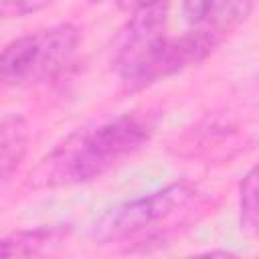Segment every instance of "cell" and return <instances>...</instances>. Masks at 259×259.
I'll use <instances>...</instances> for the list:
<instances>
[{"label":"cell","instance_id":"6da1fadb","mask_svg":"<svg viewBox=\"0 0 259 259\" xmlns=\"http://www.w3.org/2000/svg\"><path fill=\"white\" fill-rule=\"evenodd\" d=\"M154 121L144 113H121L73 132L28 176L32 188L91 182L136 154L152 136Z\"/></svg>","mask_w":259,"mask_h":259},{"label":"cell","instance_id":"7a4b0ae2","mask_svg":"<svg viewBox=\"0 0 259 259\" xmlns=\"http://www.w3.org/2000/svg\"><path fill=\"white\" fill-rule=\"evenodd\" d=\"M196 200V190L188 182H172L144 196L123 200L101 212L91 225V239L105 243H148L162 239L172 223Z\"/></svg>","mask_w":259,"mask_h":259},{"label":"cell","instance_id":"3957f363","mask_svg":"<svg viewBox=\"0 0 259 259\" xmlns=\"http://www.w3.org/2000/svg\"><path fill=\"white\" fill-rule=\"evenodd\" d=\"M79 45V28L55 24L10 40L0 59L2 83L30 87L55 79L71 63Z\"/></svg>","mask_w":259,"mask_h":259},{"label":"cell","instance_id":"277c9868","mask_svg":"<svg viewBox=\"0 0 259 259\" xmlns=\"http://www.w3.org/2000/svg\"><path fill=\"white\" fill-rule=\"evenodd\" d=\"M166 0H136L111 49V67L121 77V83L130 81L166 40Z\"/></svg>","mask_w":259,"mask_h":259},{"label":"cell","instance_id":"5b68a950","mask_svg":"<svg viewBox=\"0 0 259 259\" xmlns=\"http://www.w3.org/2000/svg\"><path fill=\"white\" fill-rule=\"evenodd\" d=\"M71 235V225H40L6 235L0 243L2 257H36L59 249Z\"/></svg>","mask_w":259,"mask_h":259},{"label":"cell","instance_id":"8992f818","mask_svg":"<svg viewBox=\"0 0 259 259\" xmlns=\"http://www.w3.org/2000/svg\"><path fill=\"white\" fill-rule=\"evenodd\" d=\"M253 0H219L212 10L198 22L194 28L206 38V42L217 49L239 24L251 14Z\"/></svg>","mask_w":259,"mask_h":259},{"label":"cell","instance_id":"52a82bcc","mask_svg":"<svg viewBox=\"0 0 259 259\" xmlns=\"http://www.w3.org/2000/svg\"><path fill=\"white\" fill-rule=\"evenodd\" d=\"M30 130L22 115L8 113L0 123V176L2 182H8L22 162L28 148Z\"/></svg>","mask_w":259,"mask_h":259},{"label":"cell","instance_id":"ba28073f","mask_svg":"<svg viewBox=\"0 0 259 259\" xmlns=\"http://www.w3.org/2000/svg\"><path fill=\"white\" fill-rule=\"evenodd\" d=\"M239 227L249 237H259V162L243 176L239 186Z\"/></svg>","mask_w":259,"mask_h":259},{"label":"cell","instance_id":"9c48e42d","mask_svg":"<svg viewBox=\"0 0 259 259\" xmlns=\"http://www.w3.org/2000/svg\"><path fill=\"white\" fill-rule=\"evenodd\" d=\"M53 0H0V12L4 18H20L45 8Z\"/></svg>","mask_w":259,"mask_h":259},{"label":"cell","instance_id":"30bf717a","mask_svg":"<svg viewBox=\"0 0 259 259\" xmlns=\"http://www.w3.org/2000/svg\"><path fill=\"white\" fill-rule=\"evenodd\" d=\"M219 0H182V14L186 22L198 24L217 4Z\"/></svg>","mask_w":259,"mask_h":259},{"label":"cell","instance_id":"8fae6325","mask_svg":"<svg viewBox=\"0 0 259 259\" xmlns=\"http://www.w3.org/2000/svg\"><path fill=\"white\" fill-rule=\"evenodd\" d=\"M91 2H103V0H91Z\"/></svg>","mask_w":259,"mask_h":259}]
</instances>
